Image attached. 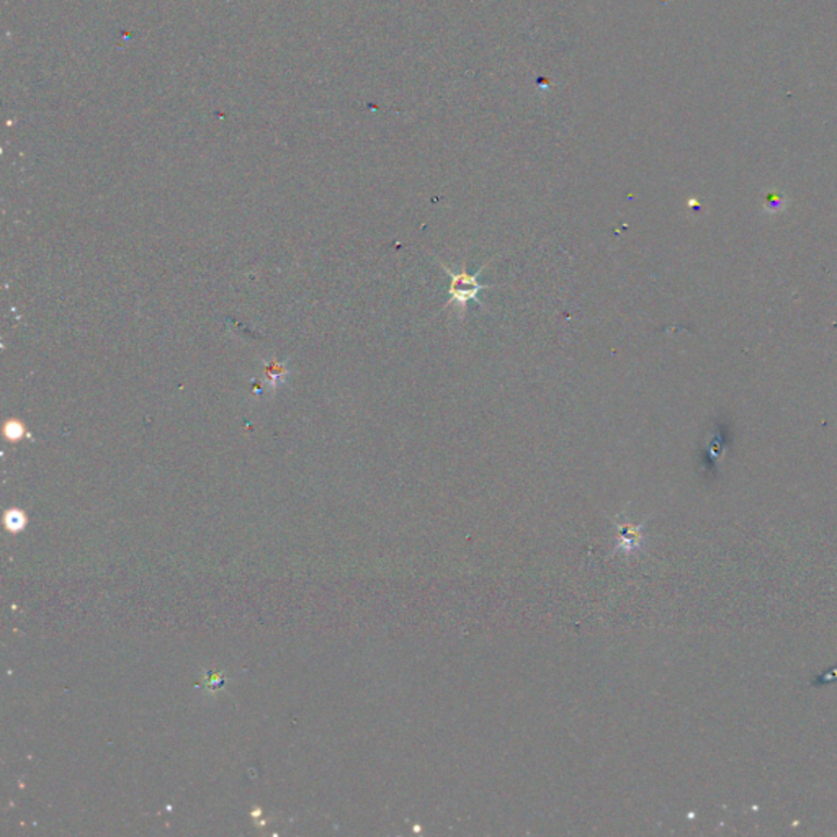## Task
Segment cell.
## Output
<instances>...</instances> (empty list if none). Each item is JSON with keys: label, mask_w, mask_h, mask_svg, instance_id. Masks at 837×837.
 Returning a JSON list of instances; mask_svg holds the SVG:
<instances>
[{"label": "cell", "mask_w": 837, "mask_h": 837, "mask_svg": "<svg viewBox=\"0 0 837 837\" xmlns=\"http://www.w3.org/2000/svg\"><path fill=\"white\" fill-rule=\"evenodd\" d=\"M436 259L437 262L442 265L444 272H446L450 278L449 301H447L444 310H447L452 303L457 304L460 310V317L466 316L470 301H475V303H478L479 307H482V310H485V303H483L482 298H479V293L485 290H491V288L501 287V285H486L479 282V277H482L485 268L491 264V261L486 262V264L483 265L482 268H478V272H475V274H470V272L466 271L465 261L462 262V268H460V271H452L449 265L444 264L442 259Z\"/></svg>", "instance_id": "6da1fadb"}]
</instances>
